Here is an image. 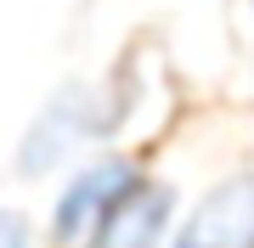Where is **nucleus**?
I'll return each instance as SVG.
<instances>
[{"label": "nucleus", "instance_id": "nucleus-6", "mask_svg": "<svg viewBox=\"0 0 254 248\" xmlns=\"http://www.w3.org/2000/svg\"><path fill=\"white\" fill-rule=\"evenodd\" d=\"M249 11H254V0H249Z\"/></svg>", "mask_w": 254, "mask_h": 248}, {"label": "nucleus", "instance_id": "nucleus-2", "mask_svg": "<svg viewBox=\"0 0 254 248\" xmlns=\"http://www.w3.org/2000/svg\"><path fill=\"white\" fill-rule=\"evenodd\" d=\"M175 231V192L164 181H130V192L85 231L79 248H164Z\"/></svg>", "mask_w": 254, "mask_h": 248}, {"label": "nucleus", "instance_id": "nucleus-4", "mask_svg": "<svg viewBox=\"0 0 254 248\" xmlns=\"http://www.w3.org/2000/svg\"><path fill=\"white\" fill-rule=\"evenodd\" d=\"M96 101L91 91H68V96H57L51 101V113L40 119V130L28 136V152H23V164L28 169H51L63 152H73L79 141H91L108 119H96Z\"/></svg>", "mask_w": 254, "mask_h": 248}, {"label": "nucleus", "instance_id": "nucleus-3", "mask_svg": "<svg viewBox=\"0 0 254 248\" xmlns=\"http://www.w3.org/2000/svg\"><path fill=\"white\" fill-rule=\"evenodd\" d=\"M164 248H254V175L220 181L215 192L170 231Z\"/></svg>", "mask_w": 254, "mask_h": 248}, {"label": "nucleus", "instance_id": "nucleus-5", "mask_svg": "<svg viewBox=\"0 0 254 248\" xmlns=\"http://www.w3.org/2000/svg\"><path fill=\"white\" fill-rule=\"evenodd\" d=\"M0 248H34V226L17 209H0Z\"/></svg>", "mask_w": 254, "mask_h": 248}, {"label": "nucleus", "instance_id": "nucleus-1", "mask_svg": "<svg viewBox=\"0 0 254 248\" xmlns=\"http://www.w3.org/2000/svg\"><path fill=\"white\" fill-rule=\"evenodd\" d=\"M130 181H136V164H125V158H91V164H79L68 175V186L57 192V203H51V243L79 248L85 231L130 192Z\"/></svg>", "mask_w": 254, "mask_h": 248}]
</instances>
